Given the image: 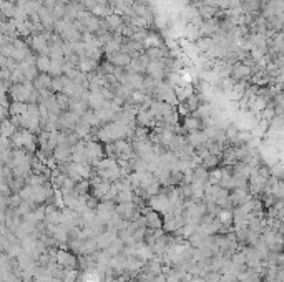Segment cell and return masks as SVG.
Returning a JSON list of instances; mask_svg holds the SVG:
<instances>
[{"instance_id":"1","label":"cell","mask_w":284,"mask_h":282,"mask_svg":"<svg viewBox=\"0 0 284 282\" xmlns=\"http://www.w3.org/2000/svg\"><path fill=\"white\" fill-rule=\"evenodd\" d=\"M231 219H233V216H231L229 211H224V213L219 214V221H221V222H229Z\"/></svg>"}]
</instances>
